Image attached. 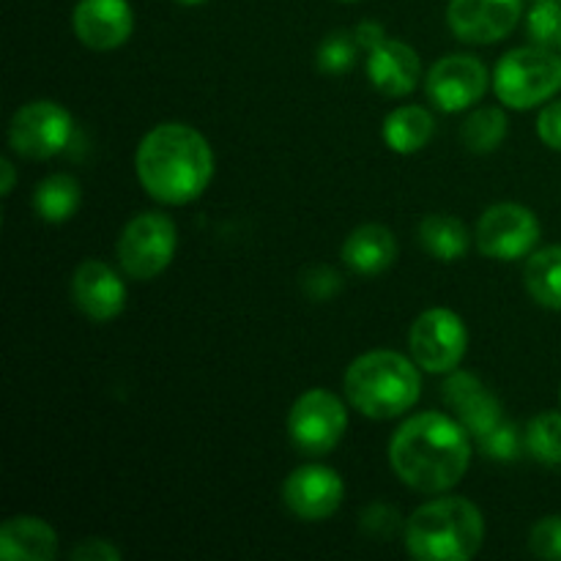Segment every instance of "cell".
I'll list each match as a JSON object with an SVG mask.
<instances>
[{
  "label": "cell",
  "instance_id": "cell-1",
  "mask_svg": "<svg viewBox=\"0 0 561 561\" xmlns=\"http://www.w3.org/2000/svg\"><path fill=\"white\" fill-rule=\"evenodd\" d=\"M389 463L414 491H449L463 480L471 463L469 431L438 411L411 416L389 442Z\"/></svg>",
  "mask_w": 561,
  "mask_h": 561
},
{
  "label": "cell",
  "instance_id": "cell-2",
  "mask_svg": "<svg viewBox=\"0 0 561 561\" xmlns=\"http://www.w3.org/2000/svg\"><path fill=\"white\" fill-rule=\"evenodd\" d=\"M137 179L164 206L197 201L214 179V151L190 124H159L137 146Z\"/></svg>",
  "mask_w": 561,
  "mask_h": 561
},
{
  "label": "cell",
  "instance_id": "cell-3",
  "mask_svg": "<svg viewBox=\"0 0 561 561\" xmlns=\"http://www.w3.org/2000/svg\"><path fill=\"white\" fill-rule=\"evenodd\" d=\"M405 548L420 561H469L485 540V518L460 496L433 499L405 520Z\"/></svg>",
  "mask_w": 561,
  "mask_h": 561
},
{
  "label": "cell",
  "instance_id": "cell-4",
  "mask_svg": "<svg viewBox=\"0 0 561 561\" xmlns=\"http://www.w3.org/2000/svg\"><path fill=\"white\" fill-rule=\"evenodd\" d=\"M414 359L398 351H370L351 362L345 370V394L362 416L394 420L416 405L422 378Z\"/></svg>",
  "mask_w": 561,
  "mask_h": 561
},
{
  "label": "cell",
  "instance_id": "cell-5",
  "mask_svg": "<svg viewBox=\"0 0 561 561\" xmlns=\"http://www.w3.org/2000/svg\"><path fill=\"white\" fill-rule=\"evenodd\" d=\"M493 91L510 110H531L561 91V55L551 47L510 49L493 71Z\"/></svg>",
  "mask_w": 561,
  "mask_h": 561
},
{
  "label": "cell",
  "instance_id": "cell-6",
  "mask_svg": "<svg viewBox=\"0 0 561 561\" xmlns=\"http://www.w3.org/2000/svg\"><path fill=\"white\" fill-rule=\"evenodd\" d=\"M175 247H179V230L168 214H137L121 230L118 263L126 277L146 283V279L159 277L170 266Z\"/></svg>",
  "mask_w": 561,
  "mask_h": 561
},
{
  "label": "cell",
  "instance_id": "cell-7",
  "mask_svg": "<svg viewBox=\"0 0 561 561\" xmlns=\"http://www.w3.org/2000/svg\"><path fill=\"white\" fill-rule=\"evenodd\" d=\"M348 411L337 394L327 389H310L294 403L288 414V436L301 455L321 458L329 455L345 436Z\"/></svg>",
  "mask_w": 561,
  "mask_h": 561
},
{
  "label": "cell",
  "instance_id": "cell-8",
  "mask_svg": "<svg viewBox=\"0 0 561 561\" xmlns=\"http://www.w3.org/2000/svg\"><path fill=\"white\" fill-rule=\"evenodd\" d=\"M469 332L458 312L447 307H433L425 310L409 332L411 359L425 373H453L466 356Z\"/></svg>",
  "mask_w": 561,
  "mask_h": 561
},
{
  "label": "cell",
  "instance_id": "cell-9",
  "mask_svg": "<svg viewBox=\"0 0 561 561\" xmlns=\"http://www.w3.org/2000/svg\"><path fill=\"white\" fill-rule=\"evenodd\" d=\"M75 121L53 99H38L14 113L9 124V146L16 157L53 159L69 146Z\"/></svg>",
  "mask_w": 561,
  "mask_h": 561
},
{
  "label": "cell",
  "instance_id": "cell-10",
  "mask_svg": "<svg viewBox=\"0 0 561 561\" xmlns=\"http://www.w3.org/2000/svg\"><path fill=\"white\" fill-rule=\"evenodd\" d=\"M474 239L477 250L491 261H520L540 241V222L520 203H496L480 217Z\"/></svg>",
  "mask_w": 561,
  "mask_h": 561
},
{
  "label": "cell",
  "instance_id": "cell-11",
  "mask_svg": "<svg viewBox=\"0 0 561 561\" xmlns=\"http://www.w3.org/2000/svg\"><path fill=\"white\" fill-rule=\"evenodd\" d=\"M427 99L444 113H460L480 102L488 91V69L474 55H447L436 60L425 80Z\"/></svg>",
  "mask_w": 561,
  "mask_h": 561
},
{
  "label": "cell",
  "instance_id": "cell-12",
  "mask_svg": "<svg viewBox=\"0 0 561 561\" xmlns=\"http://www.w3.org/2000/svg\"><path fill=\"white\" fill-rule=\"evenodd\" d=\"M524 0H449V31L466 44H496L515 31Z\"/></svg>",
  "mask_w": 561,
  "mask_h": 561
},
{
  "label": "cell",
  "instance_id": "cell-13",
  "mask_svg": "<svg viewBox=\"0 0 561 561\" xmlns=\"http://www.w3.org/2000/svg\"><path fill=\"white\" fill-rule=\"evenodd\" d=\"M345 496V485L340 474L329 466H299L283 482V502L299 520L332 518Z\"/></svg>",
  "mask_w": 561,
  "mask_h": 561
},
{
  "label": "cell",
  "instance_id": "cell-14",
  "mask_svg": "<svg viewBox=\"0 0 561 561\" xmlns=\"http://www.w3.org/2000/svg\"><path fill=\"white\" fill-rule=\"evenodd\" d=\"M71 25L80 44L107 53L129 42L135 31V11L129 0H80L71 14Z\"/></svg>",
  "mask_w": 561,
  "mask_h": 561
},
{
  "label": "cell",
  "instance_id": "cell-15",
  "mask_svg": "<svg viewBox=\"0 0 561 561\" xmlns=\"http://www.w3.org/2000/svg\"><path fill=\"white\" fill-rule=\"evenodd\" d=\"M442 398L455 420L474 438H482L502 422V403L477 376L453 370L442 387Z\"/></svg>",
  "mask_w": 561,
  "mask_h": 561
},
{
  "label": "cell",
  "instance_id": "cell-16",
  "mask_svg": "<svg viewBox=\"0 0 561 561\" xmlns=\"http://www.w3.org/2000/svg\"><path fill=\"white\" fill-rule=\"evenodd\" d=\"M71 296L82 316L96 323L118 318L126 307V285L107 263L82 261L71 277Z\"/></svg>",
  "mask_w": 561,
  "mask_h": 561
},
{
  "label": "cell",
  "instance_id": "cell-17",
  "mask_svg": "<svg viewBox=\"0 0 561 561\" xmlns=\"http://www.w3.org/2000/svg\"><path fill=\"white\" fill-rule=\"evenodd\" d=\"M365 66L370 85L381 91L383 96H409L422 75L416 49H411L405 42H398V38H383L381 44H376L367 53Z\"/></svg>",
  "mask_w": 561,
  "mask_h": 561
},
{
  "label": "cell",
  "instance_id": "cell-18",
  "mask_svg": "<svg viewBox=\"0 0 561 561\" xmlns=\"http://www.w3.org/2000/svg\"><path fill=\"white\" fill-rule=\"evenodd\" d=\"M58 557V535L36 515H14L0 526L3 561H53Z\"/></svg>",
  "mask_w": 561,
  "mask_h": 561
},
{
  "label": "cell",
  "instance_id": "cell-19",
  "mask_svg": "<svg viewBox=\"0 0 561 561\" xmlns=\"http://www.w3.org/2000/svg\"><path fill=\"white\" fill-rule=\"evenodd\" d=\"M343 261L362 277H378L398 261V241L387 225L367 222L351 230L343 241Z\"/></svg>",
  "mask_w": 561,
  "mask_h": 561
},
{
  "label": "cell",
  "instance_id": "cell-20",
  "mask_svg": "<svg viewBox=\"0 0 561 561\" xmlns=\"http://www.w3.org/2000/svg\"><path fill=\"white\" fill-rule=\"evenodd\" d=\"M436 121L420 104H405V107L392 110L383 121V142L394 153H416L431 142Z\"/></svg>",
  "mask_w": 561,
  "mask_h": 561
},
{
  "label": "cell",
  "instance_id": "cell-21",
  "mask_svg": "<svg viewBox=\"0 0 561 561\" xmlns=\"http://www.w3.org/2000/svg\"><path fill=\"white\" fill-rule=\"evenodd\" d=\"M420 244L436 261H460L471 247V233L453 214H427L420 222Z\"/></svg>",
  "mask_w": 561,
  "mask_h": 561
},
{
  "label": "cell",
  "instance_id": "cell-22",
  "mask_svg": "<svg viewBox=\"0 0 561 561\" xmlns=\"http://www.w3.org/2000/svg\"><path fill=\"white\" fill-rule=\"evenodd\" d=\"M524 285L537 305L561 310V244L531 252L524 268Z\"/></svg>",
  "mask_w": 561,
  "mask_h": 561
},
{
  "label": "cell",
  "instance_id": "cell-23",
  "mask_svg": "<svg viewBox=\"0 0 561 561\" xmlns=\"http://www.w3.org/2000/svg\"><path fill=\"white\" fill-rule=\"evenodd\" d=\"M80 203V181L66 173H55L49 179L38 181L36 192H33V211L44 222H66V219L75 217Z\"/></svg>",
  "mask_w": 561,
  "mask_h": 561
},
{
  "label": "cell",
  "instance_id": "cell-24",
  "mask_svg": "<svg viewBox=\"0 0 561 561\" xmlns=\"http://www.w3.org/2000/svg\"><path fill=\"white\" fill-rule=\"evenodd\" d=\"M507 115L499 107H482L477 113H471L469 118L463 121V129H460V137H463V146L469 148L471 153H491L502 146V140L507 137Z\"/></svg>",
  "mask_w": 561,
  "mask_h": 561
},
{
  "label": "cell",
  "instance_id": "cell-25",
  "mask_svg": "<svg viewBox=\"0 0 561 561\" xmlns=\"http://www.w3.org/2000/svg\"><path fill=\"white\" fill-rule=\"evenodd\" d=\"M526 449L537 463L561 471V414L546 411L526 425Z\"/></svg>",
  "mask_w": 561,
  "mask_h": 561
},
{
  "label": "cell",
  "instance_id": "cell-26",
  "mask_svg": "<svg viewBox=\"0 0 561 561\" xmlns=\"http://www.w3.org/2000/svg\"><path fill=\"white\" fill-rule=\"evenodd\" d=\"M356 49H359V44H356L354 33L348 31L329 33V36L321 42V47H318V58H316L318 69H321L323 75H345V71L354 66Z\"/></svg>",
  "mask_w": 561,
  "mask_h": 561
},
{
  "label": "cell",
  "instance_id": "cell-27",
  "mask_svg": "<svg viewBox=\"0 0 561 561\" xmlns=\"http://www.w3.org/2000/svg\"><path fill=\"white\" fill-rule=\"evenodd\" d=\"M531 42L540 47H559L561 44V3L559 0H537L535 9L526 16Z\"/></svg>",
  "mask_w": 561,
  "mask_h": 561
},
{
  "label": "cell",
  "instance_id": "cell-28",
  "mask_svg": "<svg viewBox=\"0 0 561 561\" xmlns=\"http://www.w3.org/2000/svg\"><path fill=\"white\" fill-rule=\"evenodd\" d=\"M482 447V453L493 460H518L520 449L526 447V436L518 431V425L513 422H499L491 433H485L482 438H477Z\"/></svg>",
  "mask_w": 561,
  "mask_h": 561
},
{
  "label": "cell",
  "instance_id": "cell-29",
  "mask_svg": "<svg viewBox=\"0 0 561 561\" xmlns=\"http://www.w3.org/2000/svg\"><path fill=\"white\" fill-rule=\"evenodd\" d=\"M529 551L537 559L561 561V515H548L531 526Z\"/></svg>",
  "mask_w": 561,
  "mask_h": 561
},
{
  "label": "cell",
  "instance_id": "cell-30",
  "mask_svg": "<svg viewBox=\"0 0 561 561\" xmlns=\"http://www.w3.org/2000/svg\"><path fill=\"white\" fill-rule=\"evenodd\" d=\"M359 524L367 537L381 542L392 540L400 529L405 531L403 520H400V513L394 507H389V504H373V507H367L365 513H362Z\"/></svg>",
  "mask_w": 561,
  "mask_h": 561
},
{
  "label": "cell",
  "instance_id": "cell-31",
  "mask_svg": "<svg viewBox=\"0 0 561 561\" xmlns=\"http://www.w3.org/2000/svg\"><path fill=\"white\" fill-rule=\"evenodd\" d=\"M301 288H305V294L310 296L312 301H327V299H334V296L340 294V288H343V279H340V274L334 272V268L312 266L301 274Z\"/></svg>",
  "mask_w": 561,
  "mask_h": 561
},
{
  "label": "cell",
  "instance_id": "cell-32",
  "mask_svg": "<svg viewBox=\"0 0 561 561\" xmlns=\"http://www.w3.org/2000/svg\"><path fill=\"white\" fill-rule=\"evenodd\" d=\"M537 135L553 151H561V99L542 107L540 118H537Z\"/></svg>",
  "mask_w": 561,
  "mask_h": 561
},
{
  "label": "cell",
  "instance_id": "cell-33",
  "mask_svg": "<svg viewBox=\"0 0 561 561\" xmlns=\"http://www.w3.org/2000/svg\"><path fill=\"white\" fill-rule=\"evenodd\" d=\"M75 561H121V551L107 540H85L71 551Z\"/></svg>",
  "mask_w": 561,
  "mask_h": 561
},
{
  "label": "cell",
  "instance_id": "cell-34",
  "mask_svg": "<svg viewBox=\"0 0 561 561\" xmlns=\"http://www.w3.org/2000/svg\"><path fill=\"white\" fill-rule=\"evenodd\" d=\"M354 36H356V44H359V49L370 53V49L376 47V44H381L383 38H387V31H383V27L378 25V22L365 20V22H359V25H356Z\"/></svg>",
  "mask_w": 561,
  "mask_h": 561
},
{
  "label": "cell",
  "instance_id": "cell-35",
  "mask_svg": "<svg viewBox=\"0 0 561 561\" xmlns=\"http://www.w3.org/2000/svg\"><path fill=\"white\" fill-rule=\"evenodd\" d=\"M0 173H3V184H0V195L9 197L14 192V181H16V170L11 164V159H0Z\"/></svg>",
  "mask_w": 561,
  "mask_h": 561
},
{
  "label": "cell",
  "instance_id": "cell-36",
  "mask_svg": "<svg viewBox=\"0 0 561 561\" xmlns=\"http://www.w3.org/2000/svg\"><path fill=\"white\" fill-rule=\"evenodd\" d=\"M175 3H184V5H201V3H206V0H175Z\"/></svg>",
  "mask_w": 561,
  "mask_h": 561
},
{
  "label": "cell",
  "instance_id": "cell-37",
  "mask_svg": "<svg viewBox=\"0 0 561 561\" xmlns=\"http://www.w3.org/2000/svg\"><path fill=\"white\" fill-rule=\"evenodd\" d=\"M343 3H354V0H343Z\"/></svg>",
  "mask_w": 561,
  "mask_h": 561
},
{
  "label": "cell",
  "instance_id": "cell-38",
  "mask_svg": "<svg viewBox=\"0 0 561 561\" xmlns=\"http://www.w3.org/2000/svg\"><path fill=\"white\" fill-rule=\"evenodd\" d=\"M559 49H561V44H559Z\"/></svg>",
  "mask_w": 561,
  "mask_h": 561
},
{
  "label": "cell",
  "instance_id": "cell-39",
  "mask_svg": "<svg viewBox=\"0 0 561 561\" xmlns=\"http://www.w3.org/2000/svg\"><path fill=\"white\" fill-rule=\"evenodd\" d=\"M559 398H561V394H559Z\"/></svg>",
  "mask_w": 561,
  "mask_h": 561
}]
</instances>
